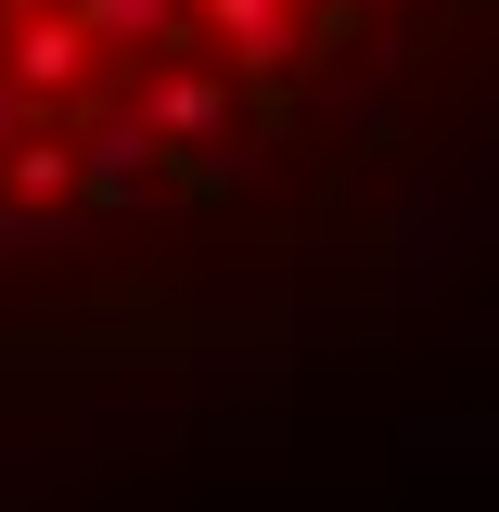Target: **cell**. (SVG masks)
<instances>
[{"instance_id": "cell-1", "label": "cell", "mask_w": 499, "mask_h": 512, "mask_svg": "<svg viewBox=\"0 0 499 512\" xmlns=\"http://www.w3.org/2000/svg\"><path fill=\"white\" fill-rule=\"evenodd\" d=\"M499 154V0H0V372L384 256Z\"/></svg>"}]
</instances>
